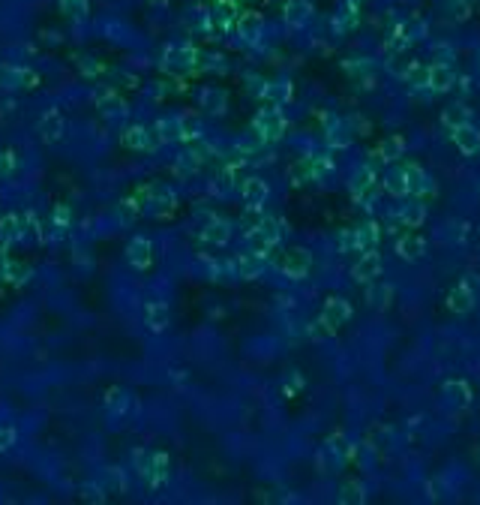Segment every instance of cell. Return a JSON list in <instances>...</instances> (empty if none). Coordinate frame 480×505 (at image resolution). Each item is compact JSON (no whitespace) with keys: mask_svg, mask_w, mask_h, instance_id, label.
<instances>
[{"mask_svg":"<svg viewBox=\"0 0 480 505\" xmlns=\"http://www.w3.org/2000/svg\"><path fill=\"white\" fill-rule=\"evenodd\" d=\"M132 466H135L138 478H142L150 490L162 487V484L168 482V475H171L168 454L166 451H156V448H138L132 454Z\"/></svg>","mask_w":480,"mask_h":505,"instance_id":"1","label":"cell"},{"mask_svg":"<svg viewBox=\"0 0 480 505\" xmlns=\"http://www.w3.org/2000/svg\"><path fill=\"white\" fill-rule=\"evenodd\" d=\"M333 172V160L327 154H309L297 160L292 166V184H307V181H321L324 174Z\"/></svg>","mask_w":480,"mask_h":505,"instance_id":"2","label":"cell"},{"mask_svg":"<svg viewBox=\"0 0 480 505\" xmlns=\"http://www.w3.org/2000/svg\"><path fill=\"white\" fill-rule=\"evenodd\" d=\"M285 130H288V123H285L280 109H261L256 115V121H252V133H256L264 145L280 142V138L285 135Z\"/></svg>","mask_w":480,"mask_h":505,"instance_id":"3","label":"cell"},{"mask_svg":"<svg viewBox=\"0 0 480 505\" xmlns=\"http://www.w3.org/2000/svg\"><path fill=\"white\" fill-rule=\"evenodd\" d=\"M276 268H280V274L288 277V280H303V277L312 271V256L303 247H292L276 259Z\"/></svg>","mask_w":480,"mask_h":505,"instance_id":"4","label":"cell"},{"mask_svg":"<svg viewBox=\"0 0 480 505\" xmlns=\"http://www.w3.org/2000/svg\"><path fill=\"white\" fill-rule=\"evenodd\" d=\"M348 319H351V304H348L345 298H336V295H333V298H327V301H324L319 322H321L331 334H336Z\"/></svg>","mask_w":480,"mask_h":505,"instance_id":"5","label":"cell"},{"mask_svg":"<svg viewBox=\"0 0 480 505\" xmlns=\"http://www.w3.org/2000/svg\"><path fill=\"white\" fill-rule=\"evenodd\" d=\"M36 133H40L45 145H60L63 138H67V121H63L57 109H48L40 118V123H36Z\"/></svg>","mask_w":480,"mask_h":505,"instance_id":"6","label":"cell"},{"mask_svg":"<svg viewBox=\"0 0 480 505\" xmlns=\"http://www.w3.org/2000/svg\"><path fill=\"white\" fill-rule=\"evenodd\" d=\"M375 172L370 162L360 169L351 172V178H348V189H351V196H355L358 201H366V208H370V201H372V189H375Z\"/></svg>","mask_w":480,"mask_h":505,"instance_id":"7","label":"cell"},{"mask_svg":"<svg viewBox=\"0 0 480 505\" xmlns=\"http://www.w3.org/2000/svg\"><path fill=\"white\" fill-rule=\"evenodd\" d=\"M402 157H406V138H402V135H390V138H384V142L370 154V166L372 169H382V166H387V162H396Z\"/></svg>","mask_w":480,"mask_h":505,"instance_id":"8","label":"cell"},{"mask_svg":"<svg viewBox=\"0 0 480 505\" xmlns=\"http://www.w3.org/2000/svg\"><path fill=\"white\" fill-rule=\"evenodd\" d=\"M126 262L132 265L135 271H147L154 265V241L144 235H135L130 244H126Z\"/></svg>","mask_w":480,"mask_h":505,"instance_id":"9","label":"cell"},{"mask_svg":"<svg viewBox=\"0 0 480 505\" xmlns=\"http://www.w3.org/2000/svg\"><path fill=\"white\" fill-rule=\"evenodd\" d=\"M232 268H234V277H240V280H258V277L264 274V268H268V259L246 250V252H240V256L232 259Z\"/></svg>","mask_w":480,"mask_h":505,"instance_id":"10","label":"cell"},{"mask_svg":"<svg viewBox=\"0 0 480 505\" xmlns=\"http://www.w3.org/2000/svg\"><path fill=\"white\" fill-rule=\"evenodd\" d=\"M237 189H240V199H244L246 208H261L264 201H268V196H270L268 181L258 178V174H249V178H244Z\"/></svg>","mask_w":480,"mask_h":505,"instance_id":"11","label":"cell"},{"mask_svg":"<svg viewBox=\"0 0 480 505\" xmlns=\"http://www.w3.org/2000/svg\"><path fill=\"white\" fill-rule=\"evenodd\" d=\"M120 142L126 150H154L159 148V138L154 135V130H147V126H126L120 133Z\"/></svg>","mask_w":480,"mask_h":505,"instance_id":"12","label":"cell"},{"mask_svg":"<svg viewBox=\"0 0 480 505\" xmlns=\"http://www.w3.org/2000/svg\"><path fill=\"white\" fill-rule=\"evenodd\" d=\"M103 406H105V412L111 415V418H123V415H130V409L135 406V397L126 388L111 385L105 391V397H103Z\"/></svg>","mask_w":480,"mask_h":505,"instance_id":"13","label":"cell"},{"mask_svg":"<svg viewBox=\"0 0 480 505\" xmlns=\"http://www.w3.org/2000/svg\"><path fill=\"white\" fill-rule=\"evenodd\" d=\"M28 235V223H24V213H16V211H9L0 217V244H18L21 238Z\"/></svg>","mask_w":480,"mask_h":505,"instance_id":"14","label":"cell"},{"mask_svg":"<svg viewBox=\"0 0 480 505\" xmlns=\"http://www.w3.org/2000/svg\"><path fill=\"white\" fill-rule=\"evenodd\" d=\"M382 256L372 250V252H360V259L355 262V268H351V277H355L358 283H372L382 277Z\"/></svg>","mask_w":480,"mask_h":505,"instance_id":"15","label":"cell"},{"mask_svg":"<svg viewBox=\"0 0 480 505\" xmlns=\"http://www.w3.org/2000/svg\"><path fill=\"white\" fill-rule=\"evenodd\" d=\"M144 325H147V331L162 334L171 325V307L166 304V301H147L144 304Z\"/></svg>","mask_w":480,"mask_h":505,"instance_id":"16","label":"cell"},{"mask_svg":"<svg viewBox=\"0 0 480 505\" xmlns=\"http://www.w3.org/2000/svg\"><path fill=\"white\" fill-rule=\"evenodd\" d=\"M232 241V223L222 220V217H213L205 223V229H201V244L207 247H225Z\"/></svg>","mask_w":480,"mask_h":505,"instance_id":"17","label":"cell"},{"mask_svg":"<svg viewBox=\"0 0 480 505\" xmlns=\"http://www.w3.org/2000/svg\"><path fill=\"white\" fill-rule=\"evenodd\" d=\"M445 400L450 403V406H457V409H465V406H472V385L465 382V379H447L445 382Z\"/></svg>","mask_w":480,"mask_h":505,"instance_id":"18","label":"cell"},{"mask_svg":"<svg viewBox=\"0 0 480 505\" xmlns=\"http://www.w3.org/2000/svg\"><path fill=\"white\" fill-rule=\"evenodd\" d=\"M396 256L402 259V262H418V259H423V252H426V241L421 235H411V232H406L396 241Z\"/></svg>","mask_w":480,"mask_h":505,"instance_id":"19","label":"cell"},{"mask_svg":"<svg viewBox=\"0 0 480 505\" xmlns=\"http://www.w3.org/2000/svg\"><path fill=\"white\" fill-rule=\"evenodd\" d=\"M144 193H147V205H154L159 211H171L178 205V193H174L168 184H150V187H144Z\"/></svg>","mask_w":480,"mask_h":505,"instance_id":"20","label":"cell"},{"mask_svg":"<svg viewBox=\"0 0 480 505\" xmlns=\"http://www.w3.org/2000/svg\"><path fill=\"white\" fill-rule=\"evenodd\" d=\"M450 135H453V145L459 148V154L474 157L477 150H480V130H477V126L465 123V126H459V130H457V133H450Z\"/></svg>","mask_w":480,"mask_h":505,"instance_id":"21","label":"cell"},{"mask_svg":"<svg viewBox=\"0 0 480 505\" xmlns=\"http://www.w3.org/2000/svg\"><path fill=\"white\" fill-rule=\"evenodd\" d=\"M447 307H450V313H457V316L472 313V310H474V292H472V286H469V283H459L457 289H450Z\"/></svg>","mask_w":480,"mask_h":505,"instance_id":"22","label":"cell"},{"mask_svg":"<svg viewBox=\"0 0 480 505\" xmlns=\"http://www.w3.org/2000/svg\"><path fill=\"white\" fill-rule=\"evenodd\" d=\"M324 138H327V145H331V148L345 150L351 142H355V133H351V126H348V123H343V121H327Z\"/></svg>","mask_w":480,"mask_h":505,"instance_id":"23","label":"cell"},{"mask_svg":"<svg viewBox=\"0 0 480 505\" xmlns=\"http://www.w3.org/2000/svg\"><path fill=\"white\" fill-rule=\"evenodd\" d=\"M99 484L105 487V494H126L130 490V478L120 466H105L103 472H99Z\"/></svg>","mask_w":480,"mask_h":505,"instance_id":"24","label":"cell"},{"mask_svg":"<svg viewBox=\"0 0 480 505\" xmlns=\"http://www.w3.org/2000/svg\"><path fill=\"white\" fill-rule=\"evenodd\" d=\"M399 223L406 226V229H418V226H423V220H426V205H423V199H411V201H406V205L399 208Z\"/></svg>","mask_w":480,"mask_h":505,"instance_id":"25","label":"cell"},{"mask_svg":"<svg viewBox=\"0 0 480 505\" xmlns=\"http://www.w3.org/2000/svg\"><path fill=\"white\" fill-rule=\"evenodd\" d=\"M154 135L159 138V145H171L181 142V118L178 115H166L154 123Z\"/></svg>","mask_w":480,"mask_h":505,"instance_id":"26","label":"cell"},{"mask_svg":"<svg viewBox=\"0 0 480 505\" xmlns=\"http://www.w3.org/2000/svg\"><path fill=\"white\" fill-rule=\"evenodd\" d=\"M394 301V286L384 280H372L366 283V304L370 307H387Z\"/></svg>","mask_w":480,"mask_h":505,"instance_id":"27","label":"cell"},{"mask_svg":"<svg viewBox=\"0 0 480 505\" xmlns=\"http://www.w3.org/2000/svg\"><path fill=\"white\" fill-rule=\"evenodd\" d=\"M399 174H402V181H406L408 196H421V189H423V184H426L429 174L418 166V162H408V166H402Z\"/></svg>","mask_w":480,"mask_h":505,"instance_id":"28","label":"cell"},{"mask_svg":"<svg viewBox=\"0 0 480 505\" xmlns=\"http://www.w3.org/2000/svg\"><path fill=\"white\" fill-rule=\"evenodd\" d=\"M96 109L103 111V115H108V118L126 115V103H123L118 94H111V91H99V94H96Z\"/></svg>","mask_w":480,"mask_h":505,"instance_id":"29","label":"cell"},{"mask_svg":"<svg viewBox=\"0 0 480 505\" xmlns=\"http://www.w3.org/2000/svg\"><path fill=\"white\" fill-rule=\"evenodd\" d=\"M358 238H360V252H372L382 241V226L375 220H366L358 226Z\"/></svg>","mask_w":480,"mask_h":505,"instance_id":"30","label":"cell"},{"mask_svg":"<svg viewBox=\"0 0 480 505\" xmlns=\"http://www.w3.org/2000/svg\"><path fill=\"white\" fill-rule=\"evenodd\" d=\"M343 463H345V457H343V454H336L331 445H327V442H324V448L315 454V466H319V472H324V475L343 470Z\"/></svg>","mask_w":480,"mask_h":505,"instance_id":"31","label":"cell"},{"mask_svg":"<svg viewBox=\"0 0 480 505\" xmlns=\"http://www.w3.org/2000/svg\"><path fill=\"white\" fill-rule=\"evenodd\" d=\"M465 123H472V111L465 106H450V109H445V115H441V126H445L447 133H457Z\"/></svg>","mask_w":480,"mask_h":505,"instance_id":"32","label":"cell"},{"mask_svg":"<svg viewBox=\"0 0 480 505\" xmlns=\"http://www.w3.org/2000/svg\"><path fill=\"white\" fill-rule=\"evenodd\" d=\"M48 223H52V235H55V238L67 235V232L72 229V208H69V205H63V201H60V205H55L52 220H48Z\"/></svg>","mask_w":480,"mask_h":505,"instance_id":"33","label":"cell"},{"mask_svg":"<svg viewBox=\"0 0 480 505\" xmlns=\"http://www.w3.org/2000/svg\"><path fill=\"white\" fill-rule=\"evenodd\" d=\"M273 247H276V244H273L270 238H268V235H264V232L258 229V226H252V229L246 232V250H252V252H258V256H264V259H268Z\"/></svg>","mask_w":480,"mask_h":505,"instance_id":"34","label":"cell"},{"mask_svg":"<svg viewBox=\"0 0 480 505\" xmlns=\"http://www.w3.org/2000/svg\"><path fill=\"white\" fill-rule=\"evenodd\" d=\"M30 277H33V268H30L28 262H16V259H12L9 268H6L4 283H9V286H24V283H30Z\"/></svg>","mask_w":480,"mask_h":505,"instance_id":"35","label":"cell"},{"mask_svg":"<svg viewBox=\"0 0 480 505\" xmlns=\"http://www.w3.org/2000/svg\"><path fill=\"white\" fill-rule=\"evenodd\" d=\"M201 162H205V160H201L193 148H186L183 154H181L178 160H174V172L183 174V178H189V174H195V172L201 169Z\"/></svg>","mask_w":480,"mask_h":505,"instance_id":"36","label":"cell"},{"mask_svg":"<svg viewBox=\"0 0 480 505\" xmlns=\"http://www.w3.org/2000/svg\"><path fill=\"white\" fill-rule=\"evenodd\" d=\"M339 502H345V505L366 502V487L360 482H345L343 490H339Z\"/></svg>","mask_w":480,"mask_h":505,"instance_id":"37","label":"cell"},{"mask_svg":"<svg viewBox=\"0 0 480 505\" xmlns=\"http://www.w3.org/2000/svg\"><path fill=\"white\" fill-rule=\"evenodd\" d=\"M195 138H201V121L193 118V115H183L181 118V142H195Z\"/></svg>","mask_w":480,"mask_h":505,"instance_id":"38","label":"cell"},{"mask_svg":"<svg viewBox=\"0 0 480 505\" xmlns=\"http://www.w3.org/2000/svg\"><path fill=\"white\" fill-rule=\"evenodd\" d=\"M339 252H345V256H355V252H360L358 229H343V232H339Z\"/></svg>","mask_w":480,"mask_h":505,"instance_id":"39","label":"cell"},{"mask_svg":"<svg viewBox=\"0 0 480 505\" xmlns=\"http://www.w3.org/2000/svg\"><path fill=\"white\" fill-rule=\"evenodd\" d=\"M201 106H205L210 115H222L225 111V94L222 91H205L201 94Z\"/></svg>","mask_w":480,"mask_h":505,"instance_id":"40","label":"cell"},{"mask_svg":"<svg viewBox=\"0 0 480 505\" xmlns=\"http://www.w3.org/2000/svg\"><path fill=\"white\" fill-rule=\"evenodd\" d=\"M384 193H387V196H396V199L408 196V189H406V181H402L399 169H396V172H390V174H384Z\"/></svg>","mask_w":480,"mask_h":505,"instance_id":"41","label":"cell"},{"mask_svg":"<svg viewBox=\"0 0 480 505\" xmlns=\"http://www.w3.org/2000/svg\"><path fill=\"white\" fill-rule=\"evenodd\" d=\"M81 499H84V502H93V505H99V502H105V499H108L105 487L99 484V478H96V482L81 484Z\"/></svg>","mask_w":480,"mask_h":505,"instance_id":"42","label":"cell"},{"mask_svg":"<svg viewBox=\"0 0 480 505\" xmlns=\"http://www.w3.org/2000/svg\"><path fill=\"white\" fill-rule=\"evenodd\" d=\"M16 169H18V154L16 150H0V181L12 178Z\"/></svg>","mask_w":480,"mask_h":505,"instance_id":"43","label":"cell"},{"mask_svg":"<svg viewBox=\"0 0 480 505\" xmlns=\"http://www.w3.org/2000/svg\"><path fill=\"white\" fill-rule=\"evenodd\" d=\"M327 445H331L336 454H343L345 460L351 457V451H355V445H351V442H348V436H345L343 431H336V433H331V436H327Z\"/></svg>","mask_w":480,"mask_h":505,"instance_id":"44","label":"cell"},{"mask_svg":"<svg viewBox=\"0 0 480 505\" xmlns=\"http://www.w3.org/2000/svg\"><path fill=\"white\" fill-rule=\"evenodd\" d=\"M118 213H120L123 223H135L138 213H142V201H138V199H123L120 205H118Z\"/></svg>","mask_w":480,"mask_h":505,"instance_id":"45","label":"cell"},{"mask_svg":"<svg viewBox=\"0 0 480 505\" xmlns=\"http://www.w3.org/2000/svg\"><path fill=\"white\" fill-rule=\"evenodd\" d=\"M18 442V431L12 424H0V454L12 451V445Z\"/></svg>","mask_w":480,"mask_h":505,"instance_id":"46","label":"cell"},{"mask_svg":"<svg viewBox=\"0 0 480 505\" xmlns=\"http://www.w3.org/2000/svg\"><path fill=\"white\" fill-rule=\"evenodd\" d=\"M210 277H213V280H225V277H234L232 262H222V259L210 262Z\"/></svg>","mask_w":480,"mask_h":505,"instance_id":"47","label":"cell"},{"mask_svg":"<svg viewBox=\"0 0 480 505\" xmlns=\"http://www.w3.org/2000/svg\"><path fill=\"white\" fill-rule=\"evenodd\" d=\"M288 96H292V87H285V84H276V87H270V91H268V99H270V103H276V106L288 103Z\"/></svg>","mask_w":480,"mask_h":505,"instance_id":"48","label":"cell"},{"mask_svg":"<svg viewBox=\"0 0 480 505\" xmlns=\"http://www.w3.org/2000/svg\"><path fill=\"white\" fill-rule=\"evenodd\" d=\"M450 79H453L450 70H435L433 75H429V82L435 84V91H447V87H450Z\"/></svg>","mask_w":480,"mask_h":505,"instance_id":"49","label":"cell"},{"mask_svg":"<svg viewBox=\"0 0 480 505\" xmlns=\"http://www.w3.org/2000/svg\"><path fill=\"white\" fill-rule=\"evenodd\" d=\"M300 388H303V376H300V373H292V376H288L285 382H282V391H285V397H295V394H297Z\"/></svg>","mask_w":480,"mask_h":505,"instance_id":"50","label":"cell"},{"mask_svg":"<svg viewBox=\"0 0 480 505\" xmlns=\"http://www.w3.org/2000/svg\"><path fill=\"white\" fill-rule=\"evenodd\" d=\"M348 123H351V133L355 135H370V123H366L363 118H351Z\"/></svg>","mask_w":480,"mask_h":505,"instance_id":"51","label":"cell"},{"mask_svg":"<svg viewBox=\"0 0 480 505\" xmlns=\"http://www.w3.org/2000/svg\"><path fill=\"white\" fill-rule=\"evenodd\" d=\"M9 256H6V247H0V280H4V277H6V268H9Z\"/></svg>","mask_w":480,"mask_h":505,"instance_id":"52","label":"cell"},{"mask_svg":"<svg viewBox=\"0 0 480 505\" xmlns=\"http://www.w3.org/2000/svg\"><path fill=\"white\" fill-rule=\"evenodd\" d=\"M477 193H480V184H477Z\"/></svg>","mask_w":480,"mask_h":505,"instance_id":"53","label":"cell"}]
</instances>
